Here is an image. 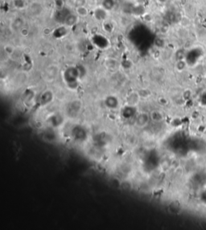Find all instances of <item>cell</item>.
<instances>
[{
    "label": "cell",
    "mask_w": 206,
    "mask_h": 230,
    "mask_svg": "<svg viewBox=\"0 0 206 230\" xmlns=\"http://www.w3.org/2000/svg\"><path fill=\"white\" fill-rule=\"evenodd\" d=\"M102 28L104 29V31L110 33L114 30V26L113 25V23L110 22H104L102 25Z\"/></svg>",
    "instance_id": "cell-11"
},
{
    "label": "cell",
    "mask_w": 206,
    "mask_h": 230,
    "mask_svg": "<svg viewBox=\"0 0 206 230\" xmlns=\"http://www.w3.org/2000/svg\"><path fill=\"white\" fill-rule=\"evenodd\" d=\"M26 5V2L24 0H14V6L18 8H23Z\"/></svg>",
    "instance_id": "cell-13"
},
{
    "label": "cell",
    "mask_w": 206,
    "mask_h": 230,
    "mask_svg": "<svg viewBox=\"0 0 206 230\" xmlns=\"http://www.w3.org/2000/svg\"><path fill=\"white\" fill-rule=\"evenodd\" d=\"M150 118L152 119V121H154L155 122H162L163 118H164V116L163 113H161L159 110H153V111L150 114Z\"/></svg>",
    "instance_id": "cell-8"
},
{
    "label": "cell",
    "mask_w": 206,
    "mask_h": 230,
    "mask_svg": "<svg viewBox=\"0 0 206 230\" xmlns=\"http://www.w3.org/2000/svg\"><path fill=\"white\" fill-rule=\"evenodd\" d=\"M116 2L115 0H103L102 3V7L106 10H112L115 7Z\"/></svg>",
    "instance_id": "cell-9"
},
{
    "label": "cell",
    "mask_w": 206,
    "mask_h": 230,
    "mask_svg": "<svg viewBox=\"0 0 206 230\" xmlns=\"http://www.w3.org/2000/svg\"><path fill=\"white\" fill-rule=\"evenodd\" d=\"M141 97L139 93H132L128 96L127 98V104L129 106H135L139 103Z\"/></svg>",
    "instance_id": "cell-6"
},
{
    "label": "cell",
    "mask_w": 206,
    "mask_h": 230,
    "mask_svg": "<svg viewBox=\"0 0 206 230\" xmlns=\"http://www.w3.org/2000/svg\"><path fill=\"white\" fill-rule=\"evenodd\" d=\"M76 14L79 17H86L89 14V10H88L85 6L77 7H76Z\"/></svg>",
    "instance_id": "cell-10"
},
{
    "label": "cell",
    "mask_w": 206,
    "mask_h": 230,
    "mask_svg": "<svg viewBox=\"0 0 206 230\" xmlns=\"http://www.w3.org/2000/svg\"><path fill=\"white\" fill-rule=\"evenodd\" d=\"M93 16L98 21H105L108 16V10L104 9L102 7L96 8L93 10Z\"/></svg>",
    "instance_id": "cell-3"
},
{
    "label": "cell",
    "mask_w": 206,
    "mask_h": 230,
    "mask_svg": "<svg viewBox=\"0 0 206 230\" xmlns=\"http://www.w3.org/2000/svg\"><path fill=\"white\" fill-rule=\"evenodd\" d=\"M143 11H144V9L142 7V6H136L133 8V12L134 13V15L141 16L143 13Z\"/></svg>",
    "instance_id": "cell-12"
},
{
    "label": "cell",
    "mask_w": 206,
    "mask_h": 230,
    "mask_svg": "<svg viewBox=\"0 0 206 230\" xmlns=\"http://www.w3.org/2000/svg\"><path fill=\"white\" fill-rule=\"evenodd\" d=\"M150 118H150V114H145V113L139 114V116L137 117L136 125L139 127H141V128L147 127L148 122H149Z\"/></svg>",
    "instance_id": "cell-4"
},
{
    "label": "cell",
    "mask_w": 206,
    "mask_h": 230,
    "mask_svg": "<svg viewBox=\"0 0 206 230\" xmlns=\"http://www.w3.org/2000/svg\"><path fill=\"white\" fill-rule=\"evenodd\" d=\"M78 18L79 16H77V14L70 13L68 17L66 18L65 21H64V25H66L67 27H72L76 25L78 22Z\"/></svg>",
    "instance_id": "cell-7"
},
{
    "label": "cell",
    "mask_w": 206,
    "mask_h": 230,
    "mask_svg": "<svg viewBox=\"0 0 206 230\" xmlns=\"http://www.w3.org/2000/svg\"><path fill=\"white\" fill-rule=\"evenodd\" d=\"M186 66L185 61H184L183 60H179V61L176 64V68L179 71H182L183 69H184V68Z\"/></svg>",
    "instance_id": "cell-14"
},
{
    "label": "cell",
    "mask_w": 206,
    "mask_h": 230,
    "mask_svg": "<svg viewBox=\"0 0 206 230\" xmlns=\"http://www.w3.org/2000/svg\"><path fill=\"white\" fill-rule=\"evenodd\" d=\"M92 42L96 47L99 48H106L110 45V42L108 39L106 38V36L100 35V34H96L92 38Z\"/></svg>",
    "instance_id": "cell-1"
},
{
    "label": "cell",
    "mask_w": 206,
    "mask_h": 230,
    "mask_svg": "<svg viewBox=\"0 0 206 230\" xmlns=\"http://www.w3.org/2000/svg\"><path fill=\"white\" fill-rule=\"evenodd\" d=\"M71 13L69 9L66 7H62L60 9H57L56 13L54 15L55 20L57 21V23H60V24H64V21L68 17V16Z\"/></svg>",
    "instance_id": "cell-2"
},
{
    "label": "cell",
    "mask_w": 206,
    "mask_h": 230,
    "mask_svg": "<svg viewBox=\"0 0 206 230\" xmlns=\"http://www.w3.org/2000/svg\"><path fill=\"white\" fill-rule=\"evenodd\" d=\"M86 3H87V0H74V5L76 7L85 6Z\"/></svg>",
    "instance_id": "cell-15"
},
{
    "label": "cell",
    "mask_w": 206,
    "mask_h": 230,
    "mask_svg": "<svg viewBox=\"0 0 206 230\" xmlns=\"http://www.w3.org/2000/svg\"><path fill=\"white\" fill-rule=\"evenodd\" d=\"M68 28L66 25L61 24L60 26L57 28L53 31V35L56 38H63L68 34Z\"/></svg>",
    "instance_id": "cell-5"
}]
</instances>
